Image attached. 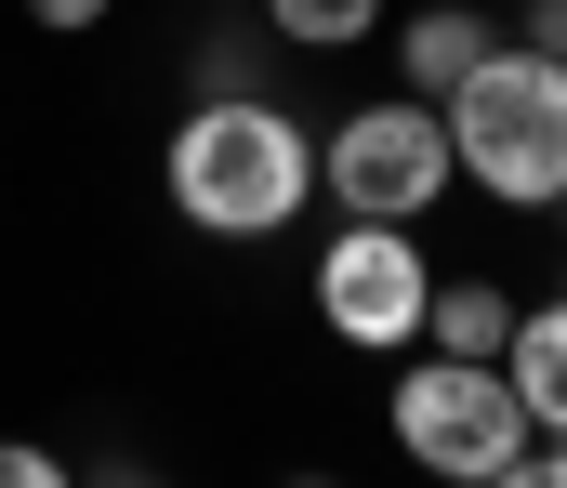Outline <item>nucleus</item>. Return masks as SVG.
<instances>
[{
	"mask_svg": "<svg viewBox=\"0 0 567 488\" xmlns=\"http://www.w3.org/2000/svg\"><path fill=\"white\" fill-rule=\"evenodd\" d=\"M40 27H106V0H27Z\"/></svg>",
	"mask_w": 567,
	"mask_h": 488,
	"instance_id": "ddd939ff",
	"label": "nucleus"
},
{
	"mask_svg": "<svg viewBox=\"0 0 567 488\" xmlns=\"http://www.w3.org/2000/svg\"><path fill=\"white\" fill-rule=\"evenodd\" d=\"M383 27V0H265V40L278 53H357Z\"/></svg>",
	"mask_w": 567,
	"mask_h": 488,
	"instance_id": "1a4fd4ad",
	"label": "nucleus"
},
{
	"mask_svg": "<svg viewBox=\"0 0 567 488\" xmlns=\"http://www.w3.org/2000/svg\"><path fill=\"white\" fill-rule=\"evenodd\" d=\"M449 185H462V172H449V120H435V93H370V106H343V120L317 133V198H343V211L435 225Z\"/></svg>",
	"mask_w": 567,
	"mask_h": 488,
	"instance_id": "20e7f679",
	"label": "nucleus"
},
{
	"mask_svg": "<svg viewBox=\"0 0 567 488\" xmlns=\"http://www.w3.org/2000/svg\"><path fill=\"white\" fill-rule=\"evenodd\" d=\"M475 53H502V13H475V0H423V13L396 27V66H410V93H449Z\"/></svg>",
	"mask_w": 567,
	"mask_h": 488,
	"instance_id": "423d86ee",
	"label": "nucleus"
},
{
	"mask_svg": "<svg viewBox=\"0 0 567 488\" xmlns=\"http://www.w3.org/2000/svg\"><path fill=\"white\" fill-rule=\"evenodd\" d=\"M0 488H66V463H53V449H27V436H0Z\"/></svg>",
	"mask_w": 567,
	"mask_h": 488,
	"instance_id": "9b49d317",
	"label": "nucleus"
},
{
	"mask_svg": "<svg viewBox=\"0 0 567 488\" xmlns=\"http://www.w3.org/2000/svg\"><path fill=\"white\" fill-rule=\"evenodd\" d=\"M502 383H515L528 436H542V423H567V291H555V304H515V343H502Z\"/></svg>",
	"mask_w": 567,
	"mask_h": 488,
	"instance_id": "0eeeda50",
	"label": "nucleus"
},
{
	"mask_svg": "<svg viewBox=\"0 0 567 488\" xmlns=\"http://www.w3.org/2000/svg\"><path fill=\"white\" fill-rule=\"evenodd\" d=\"M198 80H212V93H251V80H265V40H251V27H212V40H198Z\"/></svg>",
	"mask_w": 567,
	"mask_h": 488,
	"instance_id": "9d476101",
	"label": "nucleus"
},
{
	"mask_svg": "<svg viewBox=\"0 0 567 488\" xmlns=\"http://www.w3.org/2000/svg\"><path fill=\"white\" fill-rule=\"evenodd\" d=\"M423 291H435L423 225L343 211V238L317 251V318H330V343H357V356H410L423 343Z\"/></svg>",
	"mask_w": 567,
	"mask_h": 488,
	"instance_id": "39448f33",
	"label": "nucleus"
},
{
	"mask_svg": "<svg viewBox=\"0 0 567 488\" xmlns=\"http://www.w3.org/2000/svg\"><path fill=\"white\" fill-rule=\"evenodd\" d=\"M423 343L435 356H502L515 343V291L502 278H435L423 291Z\"/></svg>",
	"mask_w": 567,
	"mask_h": 488,
	"instance_id": "6e6552de",
	"label": "nucleus"
},
{
	"mask_svg": "<svg viewBox=\"0 0 567 488\" xmlns=\"http://www.w3.org/2000/svg\"><path fill=\"white\" fill-rule=\"evenodd\" d=\"M555 251H567V185H555Z\"/></svg>",
	"mask_w": 567,
	"mask_h": 488,
	"instance_id": "4468645a",
	"label": "nucleus"
},
{
	"mask_svg": "<svg viewBox=\"0 0 567 488\" xmlns=\"http://www.w3.org/2000/svg\"><path fill=\"white\" fill-rule=\"evenodd\" d=\"M383 423H396V449L423 476H462V488H515L528 476V409H515L502 356H435V343H410Z\"/></svg>",
	"mask_w": 567,
	"mask_h": 488,
	"instance_id": "7ed1b4c3",
	"label": "nucleus"
},
{
	"mask_svg": "<svg viewBox=\"0 0 567 488\" xmlns=\"http://www.w3.org/2000/svg\"><path fill=\"white\" fill-rule=\"evenodd\" d=\"M158 185H172V211L198 238H278L317 198V133L278 93H198L172 120V146H158Z\"/></svg>",
	"mask_w": 567,
	"mask_h": 488,
	"instance_id": "f257e3e1",
	"label": "nucleus"
},
{
	"mask_svg": "<svg viewBox=\"0 0 567 488\" xmlns=\"http://www.w3.org/2000/svg\"><path fill=\"white\" fill-rule=\"evenodd\" d=\"M515 40H528V53H555V66H567V0H528V13H515Z\"/></svg>",
	"mask_w": 567,
	"mask_h": 488,
	"instance_id": "f8f14e48",
	"label": "nucleus"
},
{
	"mask_svg": "<svg viewBox=\"0 0 567 488\" xmlns=\"http://www.w3.org/2000/svg\"><path fill=\"white\" fill-rule=\"evenodd\" d=\"M435 120H449V172L462 185H488L502 211H555V185H567V66L555 53H528L502 27V53H475L435 93Z\"/></svg>",
	"mask_w": 567,
	"mask_h": 488,
	"instance_id": "f03ea898",
	"label": "nucleus"
}]
</instances>
